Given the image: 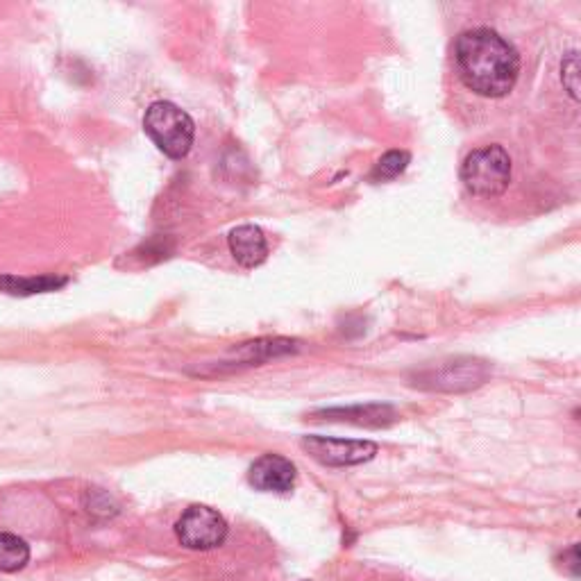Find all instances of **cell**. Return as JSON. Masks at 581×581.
Returning a JSON list of instances; mask_svg holds the SVG:
<instances>
[{
  "instance_id": "cell-1",
  "label": "cell",
  "mask_w": 581,
  "mask_h": 581,
  "mask_svg": "<svg viewBox=\"0 0 581 581\" xmlns=\"http://www.w3.org/2000/svg\"><path fill=\"white\" fill-rule=\"evenodd\" d=\"M454 64L463 84L484 98L507 96L520 73L518 50L488 28L463 32L454 46Z\"/></svg>"
},
{
  "instance_id": "cell-2",
  "label": "cell",
  "mask_w": 581,
  "mask_h": 581,
  "mask_svg": "<svg viewBox=\"0 0 581 581\" xmlns=\"http://www.w3.org/2000/svg\"><path fill=\"white\" fill-rule=\"evenodd\" d=\"M143 130L153 139L155 146L171 159L187 157L193 139H196V125H193L191 116L178 105L166 103V100H159V103L148 107L146 116H143Z\"/></svg>"
},
{
  "instance_id": "cell-3",
  "label": "cell",
  "mask_w": 581,
  "mask_h": 581,
  "mask_svg": "<svg viewBox=\"0 0 581 581\" xmlns=\"http://www.w3.org/2000/svg\"><path fill=\"white\" fill-rule=\"evenodd\" d=\"M461 182L479 198H498L509 189L511 157L502 146H484L461 164Z\"/></svg>"
},
{
  "instance_id": "cell-4",
  "label": "cell",
  "mask_w": 581,
  "mask_h": 581,
  "mask_svg": "<svg viewBox=\"0 0 581 581\" xmlns=\"http://www.w3.org/2000/svg\"><path fill=\"white\" fill-rule=\"evenodd\" d=\"M175 536L187 550H214L225 541L227 522L218 511L202 507V504H193L182 513L178 525H175Z\"/></svg>"
},
{
  "instance_id": "cell-5",
  "label": "cell",
  "mask_w": 581,
  "mask_h": 581,
  "mask_svg": "<svg viewBox=\"0 0 581 581\" xmlns=\"http://www.w3.org/2000/svg\"><path fill=\"white\" fill-rule=\"evenodd\" d=\"M488 366L477 359H454L434 368H425L416 375V386L429 391H468L484 384Z\"/></svg>"
},
{
  "instance_id": "cell-6",
  "label": "cell",
  "mask_w": 581,
  "mask_h": 581,
  "mask_svg": "<svg viewBox=\"0 0 581 581\" xmlns=\"http://www.w3.org/2000/svg\"><path fill=\"white\" fill-rule=\"evenodd\" d=\"M300 445L311 459L332 468L359 466V463H366L377 454V445L373 441H343L325 439V436H305Z\"/></svg>"
},
{
  "instance_id": "cell-7",
  "label": "cell",
  "mask_w": 581,
  "mask_h": 581,
  "mask_svg": "<svg viewBox=\"0 0 581 581\" xmlns=\"http://www.w3.org/2000/svg\"><path fill=\"white\" fill-rule=\"evenodd\" d=\"M248 482L257 491L289 493L296 484V466L280 454H264L250 466Z\"/></svg>"
},
{
  "instance_id": "cell-8",
  "label": "cell",
  "mask_w": 581,
  "mask_h": 581,
  "mask_svg": "<svg viewBox=\"0 0 581 581\" xmlns=\"http://www.w3.org/2000/svg\"><path fill=\"white\" fill-rule=\"evenodd\" d=\"M227 243H230L232 257L243 268H257L268 257V241L257 225L237 227V230H232Z\"/></svg>"
},
{
  "instance_id": "cell-9",
  "label": "cell",
  "mask_w": 581,
  "mask_h": 581,
  "mask_svg": "<svg viewBox=\"0 0 581 581\" xmlns=\"http://www.w3.org/2000/svg\"><path fill=\"white\" fill-rule=\"evenodd\" d=\"M314 418H325V420H343V423H355L364 427H386L393 425L398 420L395 409L389 404H359V407H348V409H325L314 414Z\"/></svg>"
},
{
  "instance_id": "cell-10",
  "label": "cell",
  "mask_w": 581,
  "mask_h": 581,
  "mask_svg": "<svg viewBox=\"0 0 581 581\" xmlns=\"http://www.w3.org/2000/svg\"><path fill=\"white\" fill-rule=\"evenodd\" d=\"M69 282L66 277L57 275H39V277H14L0 275V291L10 296H37V293H50L62 289Z\"/></svg>"
},
{
  "instance_id": "cell-11",
  "label": "cell",
  "mask_w": 581,
  "mask_h": 581,
  "mask_svg": "<svg viewBox=\"0 0 581 581\" xmlns=\"http://www.w3.org/2000/svg\"><path fill=\"white\" fill-rule=\"evenodd\" d=\"M30 561V545L14 534H0V572H19Z\"/></svg>"
},
{
  "instance_id": "cell-12",
  "label": "cell",
  "mask_w": 581,
  "mask_h": 581,
  "mask_svg": "<svg viewBox=\"0 0 581 581\" xmlns=\"http://www.w3.org/2000/svg\"><path fill=\"white\" fill-rule=\"evenodd\" d=\"M296 350V343L286 341V339H266V341H257V343H248L246 348L241 350V357L246 361H266L271 357H280V355H289V352Z\"/></svg>"
},
{
  "instance_id": "cell-13",
  "label": "cell",
  "mask_w": 581,
  "mask_h": 581,
  "mask_svg": "<svg viewBox=\"0 0 581 581\" xmlns=\"http://www.w3.org/2000/svg\"><path fill=\"white\" fill-rule=\"evenodd\" d=\"M409 153L404 150H391L386 153L380 162L375 164L373 173H370V180L373 182H386V180H395L400 173H404V168L409 166Z\"/></svg>"
},
{
  "instance_id": "cell-14",
  "label": "cell",
  "mask_w": 581,
  "mask_h": 581,
  "mask_svg": "<svg viewBox=\"0 0 581 581\" xmlns=\"http://www.w3.org/2000/svg\"><path fill=\"white\" fill-rule=\"evenodd\" d=\"M561 78H563V84H566V89L570 91V96L572 98H579V60H577V53L572 50V53H568L566 60H563L561 64Z\"/></svg>"
},
{
  "instance_id": "cell-15",
  "label": "cell",
  "mask_w": 581,
  "mask_h": 581,
  "mask_svg": "<svg viewBox=\"0 0 581 581\" xmlns=\"http://www.w3.org/2000/svg\"><path fill=\"white\" fill-rule=\"evenodd\" d=\"M563 559H568L566 563V568L570 570V575L572 577H577L579 575V547L577 545H572L570 550L563 554Z\"/></svg>"
}]
</instances>
